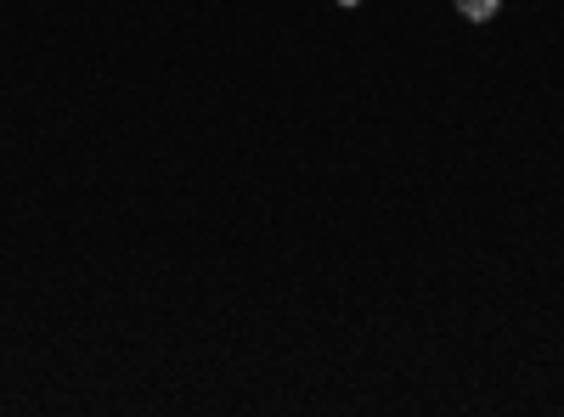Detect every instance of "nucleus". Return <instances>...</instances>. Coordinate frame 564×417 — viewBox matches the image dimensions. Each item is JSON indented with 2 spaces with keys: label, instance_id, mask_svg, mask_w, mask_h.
Instances as JSON below:
<instances>
[{
  "label": "nucleus",
  "instance_id": "obj_1",
  "mask_svg": "<svg viewBox=\"0 0 564 417\" xmlns=\"http://www.w3.org/2000/svg\"><path fill=\"white\" fill-rule=\"evenodd\" d=\"M497 7H502V0H457V12H463L468 23H491Z\"/></svg>",
  "mask_w": 564,
  "mask_h": 417
},
{
  "label": "nucleus",
  "instance_id": "obj_2",
  "mask_svg": "<svg viewBox=\"0 0 564 417\" xmlns=\"http://www.w3.org/2000/svg\"><path fill=\"white\" fill-rule=\"evenodd\" d=\"M339 7H361V0H339Z\"/></svg>",
  "mask_w": 564,
  "mask_h": 417
}]
</instances>
